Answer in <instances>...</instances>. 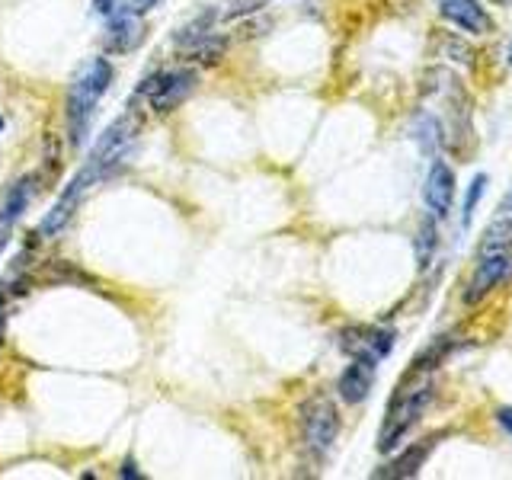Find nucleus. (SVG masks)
I'll return each instance as SVG.
<instances>
[{
    "label": "nucleus",
    "instance_id": "nucleus-1",
    "mask_svg": "<svg viewBox=\"0 0 512 480\" xmlns=\"http://www.w3.org/2000/svg\"><path fill=\"white\" fill-rule=\"evenodd\" d=\"M112 64L106 58H90L84 68H80L68 87V109H64V119H68V135H71V148H80L87 141L90 132V119L96 103L103 100L109 84H112Z\"/></svg>",
    "mask_w": 512,
    "mask_h": 480
},
{
    "label": "nucleus",
    "instance_id": "nucleus-2",
    "mask_svg": "<svg viewBox=\"0 0 512 480\" xmlns=\"http://www.w3.org/2000/svg\"><path fill=\"white\" fill-rule=\"evenodd\" d=\"M432 381L429 375L423 381H413V384H404V388H397L394 400H391V410L384 416V426L378 432V452H394L400 445V439L407 436V432L416 426V420L423 416V410L429 407L432 400Z\"/></svg>",
    "mask_w": 512,
    "mask_h": 480
},
{
    "label": "nucleus",
    "instance_id": "nucleus-3",
    "mask_svg": "<svg viewBox=\"0 0 512 480\" xmlns=\"http://www.w3.org/2000/svg\"><path fill=\"white\" fill-rule=\"evenodd\" d=\"M138 132H141V112L128 109L125 116H119L100 138H96L93 154L87 160V167L93 170L96 180H103V176H109L112 170H119L125 154L132 151V144L138 141Z\"/></svg>",
    "mask_w": 512,
    "mask_h": 480
},
{
    "label": "nucleus",
    "instance_id": "nucleus-4",
    "mask_svg": "<svg viewBox=\"0 0 512 480\" xmlns=\"http://www.w3.org/2000/svg\"><path fill=\"white\" fill-rule=\"evenodd\" d=\"M301 436L314 455H327L333 448L336 436H340V413H336L330 397L317 394L301 404Z\"/></svg>",
    "mask_w": 512,
    "mask_h": 480
},
{
    "label": "nucleus",
    "instance_id": "nucleus-5",
    "mask_svg": "<svg viewBox=\"0 0 512 480\" xmlns=\"http://www.w3.org/2000/svg\"><path fill=\"white\" fill-rule=\"evenodd\" d=\"M196 84H199V74L192 68H170V71H160L144 80L138 93L148 100V106L154 112H170L196 90Z\"/></svg>",
    "mask_w": 512,
    "mask_h": 480
},
{
    "label": "nucleus",
    "instance_id": "nucleus-6",
    "mask_svg": "<svg viewBox=\"0 0 512 480\" xmlns=\"http://www.w3.org/2000/svg\"><path fill=\"white\" fill-rule=\"evenodd\" d=\"M93 183H100V180H96L90 167L77 170V173L71 176V183L64 186V192L58 196V202H55L52 208H48V215L42 218L39 234H42V237H58L64 228H68L71 218H74V212H77V205H80V199L87 196V189H90Z\"/></svg>",
    "mask_w": 512,
    "mask_h": 480
},
{
    "label": "nucleus",
    "instance_id": "nucleus-7",
    "mask_svg": "<svg viewBox=\"0 0 512 480\" xmlns=\"http://www.w3.org/2000/svg\"><path fill=\"white\" fill-rule=\"evenodd\" d=\"M397 333L391 327H349L340 333V346L346 356L362 359L368 365H378L381 359L391 356Z\"/></svg>",
    "mask_w": 512,
    "mask_h": 480
},
{
    "label": "nucleus",
    "instance_id": "nucleus-8",
    "mask_svg": "<svg viewBox=\"0 0 512 480\" xmlns=\"http://www.w3.org/2000/svg\"><path fill=\"white\" fill-rule=\"evenodd\" d=\"M512 279V253H487L480 256V263L474 266L468 288H464V304H480L496 285H503Z\"/></svg>",
    "mask_w": 512,
    "mask_h": 480
},
{
    "label": "nucleus",
    "instance_id": "nucleus-9",
    "mask_svg": "<svg viewBox=\"0 0 512 480\" xmlns=\"http://www.w3.org/2000/svg\"><path fill=\"white\" fill-rule=\"evenodd\" d=\"M455 173L445 160H432V167L426 173V186H423V199L429 205V212L436 218H445L452 212V202H455Z\"/></svg>",
    "mask_w": 512,
    "mask_h": 480
},
{
    "label": "nucleus",
    "instance_id": "nucleus-10",
    "mask_svg": "<svg viewBox=\"0 0 512 480\" xmlns=\"http://www.w3.org/2000/svg\"><path fill=\"white\" fill-rule=\"evenodd\" d=\"M144 39V26L138 20V13L132 7H119L116 13L109 16V26H106V48L109 52H132L138 48Z\"/></svg>",
    "mask_w": 512,
    "mask_h": 480
},
{
    "label": "nucleus",
    "instance_id": "nucleus-11",
    "mask_svg": "<svg viewBox=\"0 0 512 480\" xmlns=\"http://www.w3.org/2000/svg\"><path fill=\"white\" fill-rule=\"evenodd\" d=\"M32 176H23L20 183H13L10 186V192L4 196V202H0V253L7 250V244H10V237H13V231H16V221L23 218V212H26V205H29V199H32Z\"/></svg>",
    "mask_w": 512,
    "mask_h": 480
},
{
    "label": "nucleus",
    "instance_id": "nucleus-12",
    "mask_svg": "<svg viewBox=\"0 0 512 480\" xmlns=\"http://www.w3.org/2000/svg\"><path fill=\"white\" fill-rule=\"evenodd\" d=\"M439 10L448 23H455L461 32H471V36H484L493 29V20L477 0H439Z\"/></svg>",
    "mask_w": 512,
    "mask_h": 480
},
{
    "label": "nucleus",
    "instance_id": "nucleus-13",
    "mask_svg": "<svg viewBox=\"0 0 512 480\" xmlns=\"http://www.w3.org/2000/svg\"><path fill=\"white\" fill-rule=\"evenodd\" d=\"M436 436H429V439H420V442H413L404 455H397L391 464H384L381 471H375V477H384V480H400V477H416L420 474V468L426 464V458L432 455V448H436Z\"/></svg>",
    "mask_w": 512,
    "mask_h": 480
},
{
    "label": "nucleus",
    "instance_id": "nucleus-14",
    "mask_svg": "<svg viewBox=\"0 0 512 480\" xmlns=\"http://www.w3.org/2000/svg\"><path fill=\"white\" fill-rule=\"evenodd\" d=\"M375 384V365H368L362 359H352V365H346V372L336 381V391L346 400V404H362Z\"/></svg>",
    "mask_w": 512,
    "mask_h": 480
},
{
    "label": "nucleus",
    "instance_id": "nucleus-15",
    "mask_svg": "<svg viewBox=\"0 0 512 480\" xmlns=\"http://www.w3.org/2000/svg\"><path fill=\"white\" fill-rule=\"evenodd\" d=\"M413 138L420 141V148L426 154H436L442 148V141H445L442 122L436 116H429V112H420V116H416V122H413Z\"/></svg>",
    "mask_w": 512,
    "mask_h": 480
},
{
    "label": "nucleus",
    "instance_id": "nucleus-16",
    "mask_svg": "<svg viewBox=\"0 0 512 480\" xmlns=\"http://www.w3.org/2000/svg\"><path fill=\"white\" fill-rule=\"evenodd\" d=\"M189 61H199V64H218L221 55H224V39L215 36V32H208L205 39H199L196 45H189L183 52Z\"/></svg>",
    "mask_w": 512,
    "mask_h": 480
},
{
    "label": "nucleus",
    "instance_id": "nucleus-17",
    "mask_svg": "<svg viewBox=\"0 0 512 480\" xmlns=\"http://www.w3.org/2000/svg\"><path fill=\"white\" fill-rule=\"evenodd\" d=\"M439 247V231H436V218H426L420 224V237H416V260H420V266H429L432 253H436Z\"/></svg>",
    "mask_w": 512,
    "mask_h": 480
},
{
    "label": "nucleus",
    "instance_id": "nucleus-18",
    "mask_svg": "<svg viewBox=\"0 0 512 480\" xmlns=\"http://www.w3.org/2000/svg\"><path fill=\"white\" fill-rule=\"evenodd\" d=\"M442 55L452 58L455 64H461V68H474V48L461 36H445L442 39Z\"/></svg>",
    "mask_w": 512,
    "mask_h": 480
},
{
    "label": "nucleus",
    "instance_id": "nucleus-19",
    "mask_svg": "<svg viewBox=\"0 0 512 480\" xmlns=\"http://www.w3.org/2000/svg\"><path fill=\"white\" fill-rule=\"evenodd\" d=\"M45 279L48 282H71V285H93V279L87 276V272H80L74 263H64V260H55Z\"/></svg>",
    "mask_w": 512,
    "mask_h": 480
},
{
    "label": "nucleus",
    "instance_id": "nucleus-20",
    "mask_svg": "<svg viewBox=\"0 0 512 480\" xmlns=\"http://www.w3.org/2000/svg\"><path fill=\"white\" fill-rule=\"evenodd\" d=\"M484 247H512V218H496L490 224Z\"/></svg>",
    "mask_w": 512,
    "mask_h": 480
},
{
    "label": "nucleus",
    "instance_id": "nucleus-21",
    "mask_svg": "<svg viewBox=\"0 0 512 480\" xmlns=\"http://www.w3.org/2000/svg\"><path fill=\"white\" fill-rule=\"evenodd\" d=\"M484 189H487V176H484V173H477L474 180H471L468 196H464V224H471V218H474V208H477L480 196H484Z\"/></svg>",
    "mask_w": 512,
    "mask_h": 480
},
{
    "label": "nucleus",
    "instance_id": "nucleus-22",
    "mask_svg": "<svg viewBox=\"0 0 512 480\" xmlns=\"http://www.w3.org/2000/svg\"><path fill=\"white\" fill-rule=\"evenodd\" d=\"M224 4V16L234 20V16H247V13H256L266 7V0H221Z\"/></svg>",
    "mask_w": 512,
    "mask_h": 480
},
{
    "label": "nucleus",
    "instance_id": "nucleus-23",
    "mask_svg": "<svg viewBox=\"0 0 512 480\" xmlns=\"http://www.w3.org/2000/svg\"><path fill=\"white\" fill-rule=\"evenodd\" d=\"M7 304H10V292L0 282V346H4V333H7Z\"/></svg>",
    "mask_w": 512,
    "mask_h": 480
},
{
    "label": "nucleus",
    "instance_id": "nucleus-24",
    "mask_svg": "<svg viewBox=\"0 0 512 480\" xmlns=\"http://www.w3.org/2000/svg\"><path fill=\"white\" fill-rule=\"evenodd\" d=\"M119 7H122L119 0H93V10L100 13V16H112Z\"/></svg>",
    "mask_w": 512,
    "mask_h": 480
},
{
    "label": "nucleus",
    "instance_id": "nucleus-25",
    "mask_svg": "<svg viewBox=\"0 0 512 480\" xmlns=\"http://www.w3.org/2000/svg\"><path fill=\"white\" fill-rule=\"evenodd\" d=\"M496 420H500V426L512 436V407H503V410H496Z\"/></svg>",
    "mask_w": 512,
    "mask_h": 480
},
{
    "label": "nucleus",
    "instance_id": "nucleus-26",
    "mask_svg": "<svg viewBox=\"0 0 512 480\" xmlns=\"http://www.w3.org/2000/svg\"><path fill=\"white\" fill-rule=\"evenodd\" d=\"M122 477H125V480H138V477H141V474L135 471V461H132V458H125V464H122Z\"/></svg>",
    "mask_w": 512,
    "mask_h": 480
},
{
    "label": "nucleus",
    "instance_id": "nucleus-27",
    "mask_svg": "<svg viewBox=\"0 0 512 480\" xmlns=\"http://www.w3.org/2000/svg\"><path fill=\"white\" fill-rule=\"evenodd\" d=\"M157 4H160V0H132L128 7H132L135 13H144V10H151V7H157Z\"/></svg>",
    "mask_w": 512,
    "mask_h": 480
},
{
    "label": "nucleus",
    "instance_id": "nucleus-28",
    "mask_svg": "<svg viewBox=\"0 0 512 480\" xmlns=\"http://www.w3.org/2000/svg\"><path fill=\"white\" fill-rule=\"evenodd\" d=\"M500 218H512V192L506 196V202L500 205Z\"/></svg>",
    "mask_w": 512,
    "mask_h": 480
},
{
    "label": "nucleus",
    "instance_id": "nucleus-29",
    "mask_svg": "<svg viewBox=\"0 0 512 480\" xmlns=\"http://www.w3.org/2000/svg\"><path fill=\"white\" fill-rule=\"evenodd\" d=\"M490 4H496V7H509L512 0H490Z\"/></svg>",
    "mask_w": 512,
    "mask_h": 480
},
{
    "label": "nucleus",
    "instance_id": "nucleus-30",
    "mask_svg": "<svg viewBox=\"0 0 512 480\" xmlns=\"http://www.w3.org/2000/svg\"><path fill=\"white\" fill-rule=\"evenodd\" d=\"M509 64H512V42H509Z\"/></svg>",
    "mask_w": 512,
    "mask_h": 480
},
{
    "label": "nucleus",
    "instance_id": "nucleus-31",
    "mask_svg": "<svg viewBox=\"0 0 512 480\" xmlns=\"http://www.w3.org/2000/svg\"><path fill=\"white\" fill-rule=\"evenodd\" d=\"M0 132H4V116H0Z\"/></svg>",
    "mask_w": 512,
    "mask_h": 480
}]
</instances>
